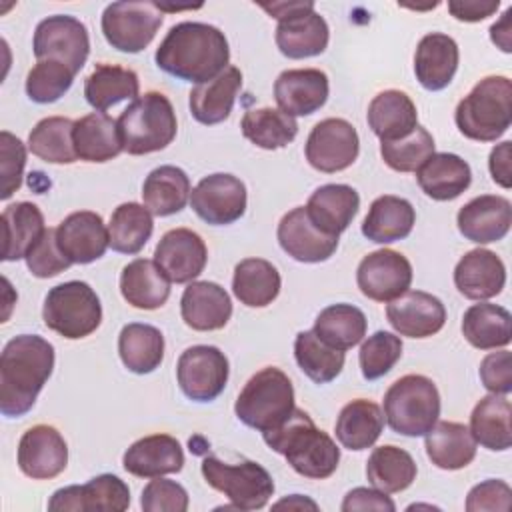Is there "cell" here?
<instances>
[{
    "instance_id": "6125c7cd",
    "label": "cell",
    "mask_w": 512,
    "mask_h": 512,
    "mask_svg": "<svg viewBox=\"0 0 512 512\" xmlns=\"http://www.w3.org/2000/svg\"><path fill=\"white\" fill-rule=\"evenodd\" d=\"M498 0H450L448 12L460 22H480L498 10Z\"/></svg>"
},
{
    "instance_id": "be15d7a7",
    "label": "cell",
    "mask_w": 512,
    "mask_h": 512,
    "mask_svg": "<svg viewBox=\"0 0 512 512\" xmlns=\"http://www.w3.org/2000/svg\"><path fill=\"white\" fill-rule=\"evenodd\" d=\"M510 152H512V142H502V144H496L490 152V158H488V170H490V176L492 180L502 186V188H510L512 186V168H510Z\"/></svg>"
},
{
    "instance_id": "8d00e7d4",
    "label": "cell",
    "mask_w": 512,
    "mask_h": 512,
    "mask_svg": "<svg viewBox=\"0 0 512 512\" xmlns=\"http://www.w3.org/2000/svg\"><path fill=\"white\" fill-rule=\"evenodd\" d=\"M512 406L504 394H490L478 400L470 414V432L476 444L504 452L512 446Z\"/></svg>"
},
{
    "instance_id": "277c9868",
    "label": "cell",
    "mask_w": 512,
    "mask_h": 512,
    "mask_svg": "<svg viewBox=\"0 0 512 512\" xmlns=\"http://www.w3.org/2000/svg\"><path fill=\"white\" fill-rule=\"evenodd\" d=\"M454 122L476 142L498 140L512 122V82L508 76L482 78L456 106Z\"/></svg>"
},
{
    "instance_id": "4316f807",
    "label": "cell",
    "mask_w": 512,
    "mask_h": 512,
    "mask_svg": "<svg viewBox=\"0 0 512 512\" xmlns=\"http://www.w3.org/2000/svg\"><path fill=\"white\" fill-rule=\"evenodd\" d=\"M122 466L138 478L176 474L184 466V450L170 434H150L136 440L122 456Z\"/></svg>"
},
{
    "instance_id": "d6986e66",
    "label": "cell",
    "mask_w": 512,
    "mask_h": 512,
    "mask_svg": "<svg viewBox=\"0 0 512 512\" xmlns=\"http://www.w3.org/2000/svg\"><path fill=\"white\" fill-rule=\"evenodd\" d=\"M208 250L200 234L190 228L168 230L154 250V262L170 282L186 284L198 278L206 266Z\"/></svg>"
},
{
    "instance_id": "d4e9b609",
    "label": "cell",
    "mask_w": 512,
    "mask_h": 512,
    "mask_svg": "<svg viewBox=\"0 0 512 512\" xmlns=\"http://www.w3.org/2000/svg\"><path fill=\"white\" fill-rule=\"evenodd\" d=\"M180 314L184 324L192 330H220L232 316V300L228 292L216 282H190L180 298Z\"/></svg>"
},
{
    "instance_id": "e575fe53",
    "label": "cell",
    "mask_w": 512,
    "mask_h": 512,
    "mask_svg": "<svg viewBox=\"0 0 512 512\" xmlns=\"http://www.w3.org/2000/svg\"><path fill=\"white\" fill-rule=\"evenodd\" d=\"M74 150L84 162H108L124 148L118 134V124L106 112H92L74 122Z\"/></svg>"
},
{
    "instance_id": "c3c4849f",
    "label": "cell",
    "mask_w": 512,
    "mask_h": 512,
    "mask_svg": "<svg viewBox=\"0 0 512 512\" xmlns=\"http://www.w3.org/2000/svg\"><path fill=\"white\" fill-rule=\"evenodd\" d=\"M72 132L74 122L70 118H42L28 134V150L50 164H72L78 160Z\"/></svg>"
},
{
    "instance_id": "7c38bea8",
    "label": "cell",
    "mask_w": 512,
    "mask_h": 512,
    "mask_svg": "<svg viewBox=\"0 0 512 512\" xmlns=\"http://www.w3.org/2000/svg\"><path fill=\"white\" fill-rule=\"evenodd\" d=\"M230 366L226 354L208 344L186 348L176 364L178 386L186 398L194 402H210L218 398L228 382Z\"/></svg>"
},
{
    "instance_id": "7bdbcfd3",
    "label": "cell",
    "mask_w": 512,
    "mask_h": 512,
    "mask_svg": "<svg viewBox=\"0 0 512 512\" xmlns=\"http://www.w3.org/2000/svg\"><path fill=\"white\" fill-rule=\"evenodd\" d=\"M462 334L478 350L504 348L512 340V316L498 304H472L464 312Z\"/></svg>"
},
{
    "instance_id": "e7e4bbea",
    "label": "cell",
    "mask_w": 512,
    "mask_h": 512,
    "mask_svg": "<svg viewBox=\"0 0 512 512\" xmlns=\"http://www.w3.org/2000/svg\"><path fill=\"white\" fill-rule=\"evenodd\" d=\"M510 18H512V8H508L498 22L492 24L490 28V38L492 42L502 50V52H512V28H510Z\"/></svg>"
},
{
    "instance_id": "11a10c76",
    "label": "cell",
    "mask_w": 512,
    "mask_h": 512,
    "mask_svg": "<svg viewBox=\"0 0 512 512\" xmlns=\"http://www.w3.org/2000/svg\"><path fill=\"white\" fill-rule=\"evenodd\" d=\"M26 266L36 278H52L72 266L56 242V228H46L42 238L26 254Z\"/></svg>"
},
{
    "instance_id": "8fae6325",
    "label": "cell",
    "mask_w": 512,
    "mask_h": 512,
    "mask_svg": "<svg viewBox=\"0 0 512 512\" xmlns=\"http://www.w3.org/2000/svg\"><path fill=\"white\" fill-rule=\"evenodd\" d=\"M156 2H112L102 12V34L106 42L126 54L142 52L162 24Z\"/></svg>"
},
{
    "instance_id": "680465c9",
    "label": "cell",
    "mask_w": 512,
    "mask_h": 512,
    "mask_svg": "<svg viewBox=\"0 0 512 512\" xmlns=\"http://www.w3.org/2000/svg\"><path fill=\"white\" fill-rule=\"evenodd\" d=\"M510 506H512V490L504 480H496V478L476 484L466 496L468 512H482V510L508 512Z\"/></svg>"
},
{
    "instance_id": "ba28073f",
    "label": "cell",
    "mask_w": 512,
    "mask_h": 512,
    "mask_svg": "<svg viewBox=\"0 0 512 512\" xmlns=\"http://www.w3.org/2000/svg\"><path fill=\"white\" fill-rule=\"evenodd\" d=\"M44 324L68 340L90 336L102 322V304L90 284L70 280L48 290L42 306Z\"/></svg>"
},
{
    "instance_id": "681fc988",
    "label": "cell",
    "mask_w": 512,
    "mask_h": 512,
    "mask_svg": "<svg viewBox=\"0 0 512 512\" xmlns=\"http://www.w3.org/2000/svg\"><path fill=\"white\" fill-rule=\"evenodd\" d=\"M242 134L264 150H278L288 146L298 134V122L276 108L246 110L240 122Z\"/></svg>"
},
{
    "instance_id": "9f6ffc18",
    "label": "cell",
    "mask_w": 512,
    "mask_h": 512,
    "mask_svg": "<svg viewBox=\"0 0 512 512\" xmlns=\"http://www.w3.org/2000/svg\"><path fill=\"white\" fill-rule=\"evenodd\" d=\"M26 166V148L20 138L8 130L0 132V174H2V200H8L20 186Z\"/></svg>"
},
{
    "instance_id": "f907efd6",
    "label": "cell",
    "mask_w": 512,
    "mask_h": 512,
    "mask_svg": "<svg viewBox=\"0 0 512 512\" xmlns=\"http://www.w3.org/2000/svg\"><path fill=\"white\" fill-rule=\"evenodd\" d=\"M294 358L300 370L316 384L332 382L344 368V350L322 342L314 330H302L294 340Z\"/></svg>"
},
{
    "instance_id": "836d02e7",
    "label": "cell",
    "mask_w": 512,
    "mask_h": 512,
    "mask_svg": "<svg viewBox=\"0 0 512 512\" xmlns=\"http://www.w3.org/2000/svg\"><path fill=\"white\" fill-rule=\"evenodd\" d=\"M120 292L138 310H156L170 296V280L154 260L136 258L122 268Z\"/></svg>"
},
{
    "instance_id": "cb8c5ba5",
    "label": "cell",
    "mask_w": 512,
    "mask_h": 512,
    "mask_svg": "<svg viewBox=\"0 0 512 512\" xmlns=\"http://www.w3.org/2000/svg\"><path fill=\"white\" fill-rule=\"evenodd\" d=\"M456 224L460 234L476 244L502 240L512 224V204L504 196L482 194L458 210Z\"/></svg>"
},
{
    "instance_id": "1f68e13d",
    "label": "cell",
    "mask_w": 512,
    "mask_h": 512,
    "mask_svg": "<svg viewBox=\"0 0 512 512\" xmlns=\"http://www.w3.org/2000/svg\"><path fill=\"white\" fill-rule=\"evenodd\" d=\"M416 180L428 198L448 202L458 198L470 186L472 170L458 154L434 152L416 170Z\"/></svg>"
},
{
    "instance_id": "f35d334b",
    "label": "cell",
    "mask_w": 512,
    "mask_h": 512,
    "mask_svg": "<svg viewBox=\"0 0 512 512\" xmlns=\"http://www.w3.org/2000/svg\"><path fill=\"white\" fill-rule=\"evenodd\" d=\"M2 230H4L2 260L6 262L22 260L46 232L44 216L40 208L32 202H14L6 206L2 212Z\"/></svg>"
},
{
    "instance_id": "94428289",
    "label": "cell",
    "mask_w": 512,
    "mask_h": 512,
    "mask_svg": "<svg viewBox=\"0 0 512 512\" xmlns=\"http://www.w3.org/2000/svg\"><path fill=\"white\" fill-rule=\"evenodd\" d=\"M342 512H354V510H386V512H394L396 504L390 500V496H386V492L382 490H374V488H354L350 490L344 500H342Z\"/></svg>"
},
{
    "instance_id": "4dcf8cb0",
    "label": "cell",
    "mask_w": 512,
    "mask_h": 512,
    "mask_svg": "<svg viewBox=\"0 0 512 512\" xmlns=\"http://www.w3.org/2000/svg\"><path fill=\"white\" fill-rule=\"evenodd\" d=\"M370 130L380 142H394L412 134L418 126V110L412 98L402 90H384L376 94L366 112Z\"/></svg>"
},
{
    "instance_id": "7dc6e473",
    "label": "cell",
    "mask_w": 512,
    "mask_h": 512,
    "mask_svg": "<svg viewBox=\"0 0 512 512\" xmlns=\"http://www.w3.org/2000/svg\"><path fill=\"white\" fill-rule=\"evenodd\" d=\"M368 320L364 312L352 304H332L320 310L314 322V334L332 348L348 350L366 334Z\"/></svg>"
},
{
    "instance_id": "52a82bcc",
    "label": "cell",
    "mask_w": 512,
    "mask_h": 512,
    "mask_svg": "<svg viewBox=\"0 0 512 512\" xmlns=\"http://www.w3.org/2000/svg\"><path fill=\"white\" fill-rule=\"evenodd\" d=\"M384 416L396 434L410 438L426 436L440 416L436 384L422 374L398 378L384 394Z\"/></svg>"
},
{
    "instance_id": "f5cc1de1",
    "label": "cell",
    "mask_w": 512,
    "mask_h": 512,
    "mask_svg": "<svg viewBox=\"0 0 512 512\" xmlns=\"http://www.w3.org/2000/svg\"><path fill=\"white\" fill-rule=\"evenodd\" d=\"M74 76L62 62L38 60L26 76V94L36 104H52L70 90Z\"/></svg>"
},
{
    "instance_id": "ab89813d",
    "label": "cell",
    "mask_w": 512,
    "mask_h": 512,
    "mask_svg": "<svg viewBox=\"0 0 512 512\" xmlns=\"http://www.w3.org/2000/svg\"><path fill=\"white\" fill-rule=\"evenodd\" d=\"M384 430V414L378 404L356 398L348 402L336 420L334 432L338 442L348 450H366L374 446Z\"/></svg>"
},
{
    "instance_id": "83f0119b",
    "label": "cell",
    "mask_w": 512,
    "mask_h": 512,
    "mask_svg": "<svg viewBox=\"0 0 512 512\" xmlns=\"http://www.w3.org/2000/svg\"><path fill=\"white\" fill-rule=\"evenodd\" d=\"M458 44L442 32L422 36L414 54V74L422 88L430 92L444 90L458 70Z\"/></svg>"
},
{
    "instance_id": "b9f144b4",
    "label": "cell",
    "mask_w": 512,
    "mask_h": 512,
    "mask_svg": "<svg viewBox=\"0 0 512 512\" xmlns=\"http://www.w3.org/2000/svg\"><path fill=\"white\" fill-rule=\"evenodd\" d=\"M280 274L276 266L264 258H244L236 264L232 276L234 296L250 308H264L280 294Z\"/></svg>"
},
{
    "instance_id": "44dd1931",
    "label": "cell",
    "mask_w": 512,
    "mask_h": 512,
    "mask_svg": "<svg viewBox=\"0 0 512 512\" xmlns=\"http://www.w3.org/2000/svg\"><path fill=\"white\" fill-rule=\"evenodd\" d=\"M386 318L400 336L428 338L442 330L446 308L440 298L428 292L406 290L402 296L388 302Z\"/></svg>"
},
{
    "instance_id": "9c48e42d",
    "label": "cell",
    "mask_w": 512,
    "mask_h": 512,
    "mask_svg": "<svg viewBox=\"0 0 512 512\" xmlns=\"http://www.w3.org/2000/svg\"><path fill=\"white\" fill-rule=\"evenodd\" d=\"M260 8L278 20L276 46L286 58L302 60L318 56L326 50L330 30L326 20L314 10L312 0L272 2L260 4Z\"/></svg>"
},
{
    "instance_id": "484cf974",
    "label": "cell",
    "mask_w": 512,
    "mask_h": 512,
    "mask_svg": "<svg viewBox=\"0 0 512 512\" xmlns=\"http://www.w3.org/2000/svg\"><path fill=\"white\" fill-rule=\"evenodd\" d=\"M454 284L468 300H488L502 292L506 266L500 256L486 248L466 252L454 268Z\"/></svg>"
},
{
    "instance_id": "db71d44e",
    "label": "cell",
    "mask_w": 512,
    "mask_h": 512,
    "mask_svg": "<svg viewBox=\"0 0 512 512\" xmlns=\"http://www.w3.org/2000/svg\"><path fill=\"white\" fill-rule=\"evenodd\" d=\"M400 356H402L400 336L386 330L374 332L362 342L358 352L362 376L366 380H378L386 376L394 368V364L400 360Z\"/></svg>"
},
{
    "instance_id": "7402d4cb",
    "label": "cell",
    "mask_w": 512,
    "mask_h": 512,
    "mask_svg": "<svg viewBox=\"0 0 512 512\" xmlns=\"http://www.w3.org/2000/svg\"><path fill=\"white\" fill-rule=\"evenodd\" d=\"M276 236L288 256L306 264L324 262L338 248V236H330L318 230L310 222L304 206H296L282 216Z\"/></svg>"
},
{
    "instance_id": "4fadbf2b",
    "label": "cell",
    "mask_w": 512,
    "mask_h": 512,
    "mask_svg": "<svg viewBox=\"0 0 512 512\" xmlns=\"http://www.w3.org/2000/svg\"><path fill=\"white\" fill-rule=\"evenodd\" d=\"M32 48L38 60L62 62L78 74L90 54V38L78 18L54 14L36 26Z\"/></svg>"
},
{
    "instance_id": "f546056e",
    "label": "cell",
    "mask_w": 512,
    "mask_h": 512,
    "mask_svg": "<svg viewBox=\"0 0 512 512\" xmlns=\"http://www.w3.org/2000/svg\"><path fill=\"white\" fill-rule=\"evenodd\" d=\"M242 88V72L236 66H226L216 78L196 84L190 92V112L206 126L224 122Z\"/></svg>"
},
{
    "instance_id": "f1b7e54d",
    "label": "cell",
    "mask_w": 512,
    "mask_h": 512,
    "mask_svg": "<svg viewBox=\"0 0 512 512\" xmlns=\"http://www.w3.org/2000/svg\"><path fill=\"white\" fill-rule=\"evenodd\" d=\"M304 208L318 230L340 236L358 214L360 196L348 184H324L310 194Z\"/></svg>"
},
{
    "instance_id": "91938a15",
    "label": "cell",
    "mask_w": 512,
    "mask_h": 512,
    "mask_svg": "<svg viewBox=\"0 0 512 512\" xmlns=\"http://www.w3.org/2000/svg\"><path fill=\"white\" fill-rule=\"evenodd\" d=\"M480 380L482 386L492 394H510L512 392V354L508 350L490 352L480 362Z\"/></svg>"
},
{
    "instance_id": "7a4b0ae2",
    "label": "cell",
    "mask_w": 512,
    "mask_h": 512,
    "mask_svg": "<svg viewBox=\"0 0 512 512\" xmlns=\"http://www.w3.org/2000/svg\"><path fill=\"white\" fill-rule=\"evenodd\" d=\"M54 370V346L38 334L14 336L0 356V412L8 418L32 410Z\"/></svg>"
},
{
    "instance_id": "ac0fdd59",
    "label": "cell",
    "mask_w": 512,
    "mask_h": 512,
    "mask_svg": "<svg viewBox=\"0 0 512 512\" xmlns=\"http://www.w3.org/2000/svg\"><path fill=\"white\" fill-rule=\"evenodd\" d=\"M16 460L24 476L50 480L64 472L68 464V444L54 426L36 424L22 434Z\"/></svg>"
},
{
    "instance_id": "60d3db41",
    "label": "cell",
    "mask_w": 512,
    "mask_h": 512,
    "mask_svg": "<svg viewBox=\"0 0 512 512\" xmlns=\"http://www.w3.org/2000/svg\"><path fill=\"white\" fill-rule=\"evenodd\" d=\"M138 92V74L116 64H96L84 82L86 102L98 112H104L122 100H136Z\"/></svg>"
},
{
    "instance_id": "5bb4252c",
    "label": "cell",
    "mask_w": 512,
    "mask_h": 512,
    "mask_svg": "<svg viewBox=\"0 0 512 512\" xmlns=\"http://www.w3.org/2000/svg\"><path fill=\"white\" fill-rule=\"evenodd\" d=\"M360 152L356 128L344 118L320 120L308 134L304 154L308 164L324 174L346 170Z\"/></svg>"
},
{
    "instance_id": "30bf717a",
    "label": "cell",
    "mask_w": 512,
    "mask_h": 512,
    "mask_svg": "<svg viewBox=\"0 0 512 512\" xmlns=\"http://www.w3.org/2000/svg\"><path fill=\"white\" fill-rule=\"evenodd\" d=\"M200 468L206 484L222 492L236 510H260L274 494L272 476L254 460L226 464L216 456H206Z\"/></svg>"
},
{
    "instance_id": "03108f58",
    "label": "cell",
    "mask_w": 512,
    "mask_h": 512,
    "mask_svg": "<svg viewBox=\"0 0 512 512\" xmlns=\"http://www.w3.org/2000/svg\"><path fill=\"white\" fill-rule=\"evenodd\" d=\"M296 508V510H304V508H312V510H318V504L316 502H312V500H308V498H304V496H300V494H292V496H288V498H284V500H280V502H276L274 504V508Z\"/></svg>"
},
{
    "instance_id": "6da1fadb",
    "label": "cell",
    "mask_w": 512,
    "mask_h": 512,
    "mask_svg": "<svg viewBox=\"0 0 512 512\" xmlns=\"http://www.w3.org/2000/svg\"><path fill=\"white\" fill-rule=\"evenodd\" d=\"M154 60L162 72L202 84L228 66L230 48L220 28L204 22H178L166 32Z\"/></svg>"
},
{
    "instance_id": "74e56055",
    "label": "cell",
    "mask_w": 512,
    "mask_h": 512,
    "mask_svg": "<svg viewBox=\"0 0 512 512\" xmlns=\"http://www.w3.org/2000/svg\"><path fill=\"white\" fill-rule=\"evenodd\" d=\"M192 194L188 174L178 166H158L154 168L142 184L144 206L152 216H172L180 212Z\"/></svg>"
},
{
    "instance_id": "ffe728a7",
    "label": "cell",
    "mask_w": 512,
    "mask_h": 512,
    "mask_svg": "<svg viewBox=\"0 0 512 512\" xmlns=\"http://www.w3.org/2000/svg\"><path fill=\"white\" fill-rule=\"evenodd\" d=\"M56 242L72 264H90L104 256L110 236L100 214L80 210L68 214L56 226Z\"/></svg>"
},
{
    "instance_id": "603a6c76",
    "label": "cell",
    "mask_w": 512,
    "mask_h": 512,
    "mask_svg": "<svg viewBox=\"0 0 512 512\" xmlns=\"http://www.w3.org/2000/svg\"><path fill=\"white\" fill-rule=\"evenodd\" d=\"M328 76L318 68L284 70L274 82V100L288 116H308L328 100Z\"/></svg>"
},
{
    "instance_id": "bcb514c9",
    "label": "cell",
    "mask_w": 512,
    "mask_h": 512,
    "mask_svg": "<svg viewBox=\"0 0 512 512\" xmlns=\"http://www.w3.org/2000/svg\"><path fill=\"white\" fill-rule=\"evenodd\" d=\"M152 230V212L144 204L124 202L110 216V248L120 254H138L150 240Z\"/></svg>"
},
{
    "instance_id": "3957f363",
    "label": "cell",
    "mask_w": 512,
    "mask_h": 512,
    "mask_svg": "<svg viewBox=\"0 0 512 512\" xmlns=\"http://www.w3.org/2000/svg\"><path fill=\"white\" fill-rule=\"evenodd\" d=\"M262 438L304 478L324 480L338 468L340 448L300 408H294L282 426L262 432Z\"/></svg>"
},
{
    "instance_id": "6f0895ef",
    "label": "cell",
    "mask_w": 512,
    "mask_h": 512,
    "mask_svg": "<svg viewBox=\"0 0 512 512\" xmlns=\"http://www.w3.org/2000/svg\"><path fill=\"white\" fill-rule=\"evenodd\" d=\"M140 506L144 512H186L188 492L178 482L158 476L144 486Z\"/></svg>"
},
{
    "instance_id": "ee69618b",
    "label": "cell",
    "mask_w": 512,
    "mask_h": 512,
    "mask_svg": "<svg viewBox=\"0 0 512 512\" xmlns=\"http://www.w3.org/2000/svg\"><path fill=\"white\" fill-rule=\"evenodd\" d=\"M118 354L130 372L150 374L162 364L164 336L156 326L130 322L120 330Z\"/></svg>"
},
{
    "instance_id": "816d5d0a",
    "label": "cell",
    "mask_w": 512,
    "mask_h": 512,
    "mask_svg": "<svg viewBox=\"0 0 512 512\" xmlns=\"http://www.w3.org/2000/svg\"><path fill=\"white\" fill-rule=\"evenodd\" d=\"M432 134L416 126L412 134L394 142H380V156L384 164L396 172H416L434 154Z\"/></svg>"
},
{
    "instance_id": "2e32d148",
    "label": "cell",
    "mask_w": 512,
    "mask_h": 512,
    "mask_svg": "<svg viewBox=\"0 0 512 512\" xmlns=\"http://www.w3.org/2000/svg\"><path fill=\"white\" fill-rule=\"evenodd\" d=\"M360 292L374 302H392L412 284V264L396 250L382 248L364 256L356 270Z\"/></svg>"
},
{
    "instance_id": "9a60e30c",
    "label": "cell",
    "mask_w": 512,
    "mask_h": 512,
    "mask_svg": "<svg viewBox=\"0 0 512 512\" xmlns=\"http://www.w3.org/2000/svg\"><path fill=\"white\" fill-rule=\"evenodd\" d=\"M246 200L244 182L226 172L204 176L190 194V204L196 216L214 226H226L240 220L246 212Z\"/></svg>"
},
{
    "instance_id": "f6af8a7d",
    "label": "cell",
    "mask_w": 512,
    "mask_h": 512,
    "mask_svg": "<svg viewBox=\"0 0 512 512\" xmlns=\"http://www.w3.org/2000/svg\"><path fill=\"white\" fill-rule=\"evenodd\" d=\"M416 472L414 458L406 450L392 444L374 448L366 462L368 482L386 494L406 490L416 480Z\"/></svg>"
},
{
    "instance_id": "e0dca14e",
    "label": "cell",
    "mask_w": 512,
    "mask_h": 512,
    "mask_svg": "<svg viewBox=\"0 0 512 512\" xmlns=\"http://www.w3.org/2000/svg\"><path fill=\"white\" fill-rule=\"evenodd\" d=\"M130 506V488L124 480L114 474L94 476L90 482L80 486H66L56 490L48 500L52 512H122Z\"/></svg>"
},
{
    "instance_id": "d6a6232c",
    "label": "cell",
    "mask_w": 512,
    "mask_h": 512,
    "mask_svg": "<svg viewBox=\"0 0 512 512\" xmlns=\"http://www.w3.org/2000/svg\"><path fill=\"white\" fill-rule=\"evenodd\" d=\"M416 222L414 206L400 196H378L362 222V234L376 244H390L404 240Z\"/></svg>"
},
{
    "instance_id": "8992f818",
    "label": "cell",
    "mask_w": 512,
    "mask_h": 512,
    "mask_svg": "<svg viewBox=\"0 0 512 512\" xmlns=\"http://www.w3.org/2000/svg\"><path fill=\"white\" fill-rule=\"evenodd\" d=\"M294 388L290 378L276 366L258 370L240 390L234 412L236 418L260 432L282 426L294 412Z\"/></svg>"
},
{
    "instance_id": "d590c367",
    "label": "cell",
    "mask_w": 512,
    "mask_h": 512,
    "mask_svg": "<svg viewBox=\"0 0 512 512\" xmlns=\"http://www.w3.org/2000/svg\"><path fill=\"white\" fill-rule=\"evenodd\" d=\"M426 454L442 470H460L474 460L476 440L466 424L436 422L426 432Z\"/></svg>"
},
{
    "instance_id": "5b68a950",
    "label": "cell",
    "mask_w": 512,
    "mask_h": 512,
    "mask_svg": "<svg viewBox=\"0 0 512 512\" xmlns=\"http://www.w3.org/2000/svg\"><path fill=\"white\" fill-rule=\"evenodd\" d=\"M124 152L144 156L164 150L176 138V112L162 92H146L116 120Z\"/></svg>"
}]
</instances>
